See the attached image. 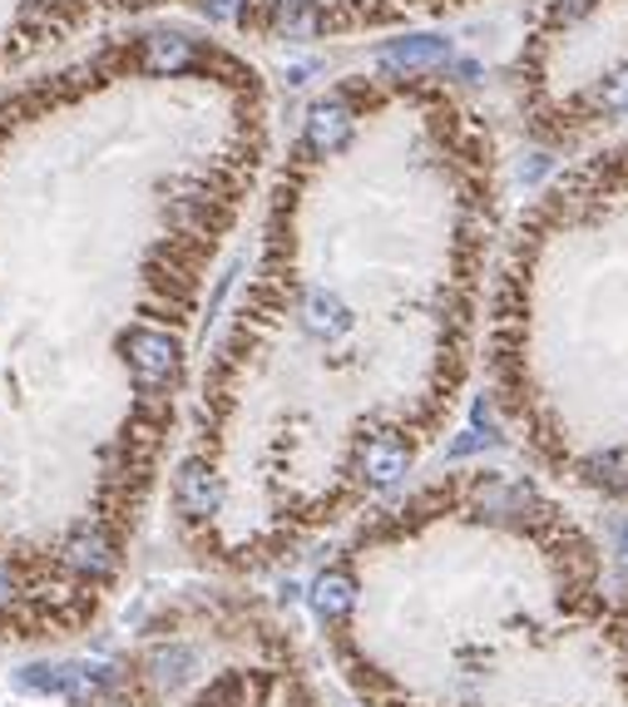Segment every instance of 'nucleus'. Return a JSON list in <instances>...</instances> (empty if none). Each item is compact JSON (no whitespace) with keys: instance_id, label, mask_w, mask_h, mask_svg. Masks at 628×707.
Here are the masks:
<instances>
[{"instance_id":"1","label":"nucleus","mask_w":628,"mask_h":707,"mask_svg":"<svg viewBox=\"0 0 628 707\" xmlns=\"http://www.w3.org/2000/svg\"><path fill=\"white\" fill-rule=\"evenodd\" d=\"M124 357H130V371L134 381H139L144 391H159L173 381V371H179V341L169 337V332H154V327H134L130 337H124Z\"/></svg>"},{"instance_id":"2","label":"nucleus","mask_w":628,"mask_h":707,"mask_svg":"<svg viewBox=\"0 0 628 707\" xmlns=\"http://www.w3.org/2000/svg\"><path fill=\"white\" fill-rule=\"evenodd\" d=\"M173 505H179L189 519L218 515L223 485H218V475L209 470V460H183L179 465V475H173Z\"/></svg>"},{"instance_id":"3","label":"nucleus","mask_w":628,"mask_h":707,"mask_svg":"<svg viewBox=\"0 0 628 707\" xmlns=\"http://www.w3.org/2000/svg\"><path fill=\"white\" fill-rule=\"evenodd\" d=\"M65 564L85 579H110L120 569V549H114V539L100 525H80L65 539Z\"/></svg>"},{"instance_id":"4","label":"nucleus","mask_w":628,"mask_h":707,"mask_svg":"<svg viewBox=\"0 0 628 707\" xmlns=\"http://www.w3.org/2000/svg\"><path fill=\"white\" fill-rule=\"evenodd\" d=\"M377 60H381V70H391V75L430 70V65H446L450 60V41H440V35H406V41L381 45Z\"/></svg>"},{"instance_id":"5","label":"nucleus","mask_w":628,"mask_h":707,"mask_svg":"<svg viewBox=\"0 0 628 707\" xmlns=\"http://www.w3.org/2000/svg\"><path fill=\"white\" fill-rule=\"evenodd\" d=\"M351 139V110L341 100H322L307 110V149L312 154H341Z\"/></svg>"},{"instance_id":"6","label":"nucleus","mask_w":628,"mask_h":707,"mask_svg":"<svg viewBox=\"0 0 628 707\" xmlns=\"http://www.w3.org/2000/svg\"><path fill=\"white\" fill-rule=\"evenodd\" d=\"M361 470H367V480L377 490H391L411 470V450L401 446L396 436H377V440H367V450H361Z\"/></svg>"},{"instance_id":"7","label":"nucleus","mask_w":628,"mask_h":707,"mask_svg":"<svg viewBox=\"0 0 628 707\" xmlns=\"http://www.w3.org/2000/svg\"><path fill=\"white\" fill-rule=\"evenodd\" d=\"M302 317H307V332H312V337H322V341H337L341 332L351 327L347 302H341L337 292H322V288L307 292V307H302Z\"/></svg>"},{"instance_id":"8","label":"nucleus","mask_w":628,"mask_h":707,"mask_svg":"<svg viewBox=\"0 0 628 707\" xmlns=\"http://www.w3.org/2000/svg\"><path fill=\"white\" fill-rule=\"evenodd\" d=\"M351 604H357V584H351L347 569H327V574H317V584H312V608H317V618L337 624V618L351 614Z\"/></svg>"},{"instance_id":"9","label":"nucleus","mask_w":628,"mask_h":707,"mask_svg":"<svg viewBox=\"0 0 628 707\" xmlns=\"http://www.w3.org/2000/svg\"><path fill=\"white\" fill-rule=\"evenodd\" d=\"M268 25H272L278 41H312V35L322 31V15H317L312 0H278L272 15H268Z\"/></svg>"},{"instance_id":"10","label":"nucleus","mask_w":628,"mask_h":707,"mask_svg":"<svg viewBox=\"0 0 628 707\" xmlns=\"http://www.w3.org/2000/svg\"><path fill=\"white\" fill-rule=\"evenodd\" d=\"M189 65H193V45L183 41V35L159 31L144 41V70L149 75H179V70H189Z\"/></svg>"},{"instance_id":"11","label":"nucleus","mask_w":628,"mask_h":707,"mask_svg":"<svg viewBox=\"0 0 628 707\" xmlns=\"http://www.w3.org/2000/svg\"><path fill=\"white\" fill-rule=\"evenodd\" d=\"M529 500H535L529 495V485H519V480H500V475L480 480V490H475V505L485 509V515H519Z\"/></svg>"},{"instance_id":"12","label":"nucleus","mask_w":628,"mask_h":707,"mask_svg":"<svg viewBox=\"0 0 628 707\" xmlns=\"http://www.w3.org/2000/svg\"><path fill=\"white\" fill-rule=\"evenodd\" d=\"M584 480L608 495H628V450H604V456L584 460Z\"/></svg>"},{"instance_id":"13","label":"nucleus","mask_w":628,"mask_h":707,"mask_svg":"<svg viewBox=\"0 0 628 707\" xmlns=\"http://www.w3.org/2000/svg\"><path fill=\"white\" fill-rule=\"evenodd\" d=\"M149 667L164 677V683H183V677H189V667H193V653H189L183 643H173V648H154Z\"/></svg>"},{"instance_id":"14","label":"nucleus","mask_w":628,"mask_h":707,"mask_svg":"<svg viewBox=\"0 0 628 707\" xmlns=\"http://www.w3.org/2000/svg\"><path fill=\"white\" fill-rule=\"evenodd\" d=\"M500 436H490V430H480V426H470V430H460V440L450 446V460H466V456H475V450H485V446H495Z\"/></svg>"},{"instance_id":"15","label":"nucleus","mask_w":628,"mask_h":707,"mask_svg":"<svg viewBox=\"0 0 628 707\" xmlns=\"http://www.w3.org/2000/svg\"><path fill=\"white\" fill-rule=\"evenodd\" d=\"M604 110H614V114L628 110V65H624V70H614V75L604 80Z\"/></svg>"},{"instance_id":"16","label":"nucleus","mask_w":628,"mask_h":707,"mask_svg":"<svg viewBox=\"0 0 628 707\" xmlns=\"http://www.w3.org/2000/svg\"><path fill=\"white\" fill-rule=\"evenodd\" d=\"M199 5H203V15H209V21L233 25V21H243V5H248V0H199Z\"/></svg>"},{"instance_id":"17","label":"nucleus","mask_w":628,"mask_h":707,"mask_svg":"<svg viewBox=\"0 0 628 707\" xmlns=\"http://www.w3.org/2000/svg\"><path fill=\"white\" fill-rule=\"evenodd\" d=\"M588 5H594V0H559V5H554V21H579Z\"/></svg>"},{"instance_id":"18","label":"nucleus","mask_w":628,"mask_h":707,"mask_svg":"<svg viewBox=\"0 0 628 707\" xmlns=\"http://www.w3.org/2000/svg\"><path fill=\"white\" fill-rule=\"evenodd\" d=\"M11 604H15V579H11V569L0 564V614H5Z\"/></svg>"},{"instance_id":"19","label":"nucleus","mask_w":628,"mask_h":707,"mask_svg":"<svg viewBox=\"0 0 628 707\" xmlns=\"http://www.w3.org/2000/svg\"><path fill=\"white\" fill-rule=\"evenodd\" d=\"M312 75H317V65H312V60H302V65H292V70H288V85H307Z\"/></svg>"},{"instance_id":"20","label":"nucleus","mask_w":628,"mask_h":707,"mask_svg":"<svg viewBox=\"0 0 628 707\" xmlns=\"http://www.w3.org/2000/svg\"><path fill=\"white\" fill-rule=\"evenodd\" d=\"M618 554H624V559H628V525H624V529H618Z\"/></svg>"},{"instance_id":"21","label":"nucleus","mask_w":628,"mask_h":707,"mask_svg":"<svg viewBox=\"0 0 628 707\" xmlns=\"http://www.w3.org/2000/svg\"><path fill=\"white\" fill-rule=\"evenodd\" d=\"M104 707H114V703H104Z\"/></svg>"}]
</instances>
